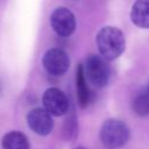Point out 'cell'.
I'll return each mask as SVG.
<instances>
[{"instance_id": "cell-1", "label": "cell", "mask_w": 149, "mask_h": 149, "mask_svg": "<svg viewBox=\"0 0 149 149\" xmlns=\"http://www.w3.org/2000/svg\"><path fill=\"white\" fill-rule=\"evenodd\" d=\"M97 47L104 59H116L125 51L126 40L123 33L116 27H104L97 34Z\"/></svg>"}, {"instance_id": "cell-2", "label": "cell", "mask_w": 149, "mask_h": 149, "mask_svg": "<svg viewBox=\"0 0 149 149\" xmlns=\"http://www.w3.org/2000/svg\"><path fill=\"white\" fill-rule=\"evenodd\" d=\"M129 128L120 120L109 119L104 122L100 129V141L107 149H119L129 140Z\"/></svg>"}, {"instance_id": "cell-3", "label": "cell", "mask_w": 149, "mask_h": 149, "mask_svg": "<svg viewBox=\"0 0 149 149\" xmlns=\"http://www.w3.org/2000/svg\"><path fill=\"white\" fill-rule=\"evenodd\" d=\"M84 74L87 81L97 88L107 85L109 79V69L106 61L98 55H88L83 64Z\"/></svg>"}, {"instance_id": "cell-4", "label": "cell", "mask_w": 149, "mask_h": 149, "mask_svg": "<svg viewBox=\"0 0 149 149\" xmlns=\"http://www.w3.org/2000/svg\"><path fill=\"white\" fill-rule=\"evenodd\" d=\"M42 63L47 72L56 77L63 76L70 66V59L68 54L59 48L49 49L44 54Z\"/></svg>"}, {"instance_id": "cell-5", "label": "cell", "mask_w": 149, "mask_h": 149, "mask_svg": "<svg viewBox=\"0 0 149 149\" xmlns=\"http://www.w3.org/2000/svg\"><path fill=\"white\" fill-rule=\"evenodd\" d=\"M50 24L54 31L62 37L70 36L76 30V26H77L73 13L65 7L56 8L52 12L50 16Z\"/></svg>"}, {"instance_id": "cell-6", "label": "cell", "mask_w": 149, "mask_h": 149, "mask_svg": "<svg viewBox=\"0 0 149 149\" xmlns=\"http://www.w3.org/2000/svg\"><path fill=\"white\" fill-rule=\"evenodd\" d=\"M44 109L55 116L64 115L69 111V99L66 94L57 87L48 88L42 98Z\"/></svg>"}, {"instance_id": "cell-7", "label": "cell", "mask_w": 149, "mask_h": 149, "mask_svg": "<svg viewBox=\"0 0 149 149\" xmlns=\"http://www.w3.org/2000/svg\"><path fill=\"white\" fill-rule=\"evenodd\" d=\"M27 122L29 128L37 135H48L54 127L51 115L44 108H34L27 115Z\"/></svg>"}, {"instance_id": "cell-8", "label": "cell", "mask_w": 149, "mask_h": 149, "mask_svg": "<svg viewBox=\"0 0 149 149\" xmlns=\"http://www.w3.org/2000/svg\"><path fill=\"white\" fill-rule=\"evenodd\" d=\"M130 19L136 27L148 29L149 28V0H136L132 7Z\"/></svg>"}, {"instance_id": "cell-9", "label": "cell", "mask_w": 149, "mask_h": 149, "mask_svg": "<svg viewBox=\"0 0 149 149\" xmlns=\"http://www.w3.org/2000/svg\"><path fill=\"white\" fill-rule=\"evenodd\" d=\"M76 83H77V97H78V102L80 107H86L90 101H91V92L87 85V80L84 74V69L83 64H78L77 66V77H76Z\"/></svg>"}, {"instance_id": "cell-10", "label": "cell", "mask_w": 149, "mask_h": 149, "mask_svg": "<svg viewBox=\"0 0 149 149\" xmlns=\"http://www.w3.org/2000/svg\"><path fill=\"white\" fill-rule=\"evenodd\" d=\"M2 149H30L29 141L27 136L21 132H9L1 141Z\"/></svg>"}, {"instance_id": "cell-11", "label": "cell", "mask_w": 149, "mask_h": 149, "mask_svg": "<svg viewBox=\"0 0 149 149\" xmlns=\"http://www.w3.org/2000/svg\"><path fill=\"white\" fill-rule=\"evenodd\" d=\"M133 109L140 116L149 115V93L148 91H142L137 93L133 101Z\"/></svg>"}, {"instance_id": "cell-12", "label": "cell", "mask_w": 149, "mask_h": 149, "mask_svg": "<svg viewBox=\"0 0 149 149\" xmlns=\"http://www.w3.org/2000/svg\"><path fill=\"white\" fill-rule=\"evenodd\" d=\"M147 91H148V93H149V85H148V90H147Z\"/></svg>"}, {"instance_id": "cell-13", "label": "cell", "mask_w": 149, "mask_h": 149, "mask_svg": "<svg viewBox=\"0 0 149 149\" xmlns=\"http://www.w3.org/2000/svg\"><path fill=\"white\" fill-rule=\"evenodd\" d=\"M78 149H86V148H81V147H80V148H78Z\"/></svg>"}]
</instances>
